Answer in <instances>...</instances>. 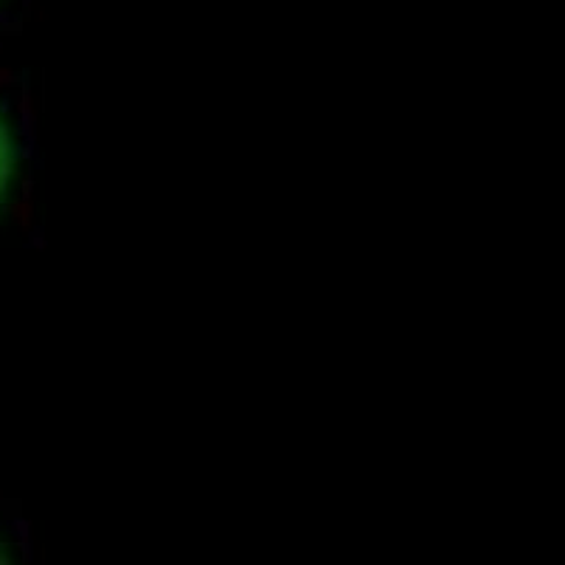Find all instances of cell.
Segmentation results:
<instances>
[{
  "mask_svg": "<svg viewBox=\"0 0 565 565\" xmlns=\"http://www.w3.org/2000/svg\"><path fill=\"white\" fill-rule=\"evenodd\" d=\"M18 139L9 125V119L0 110V206L12 195L14 181H18Z\"/></svg>",
  "mask_w": 565,
  "mask_h": 565,
  "instance_id": "1",
  "label": "cell"
},
{
  "mask_svg": "<svg viewBox=\"0 0 565 565\" xmlns=\"http://www.w3.org/2000/svg\"><path fill=\"white\" fill-rule=\"evenodd\" d=\"M0 565H12V563H9V552H7V546H3V543H0Z\"/></svg>",
  "mask_w": 565,
  "mask_h": 565,
  "instance_id": "2",
  "label": "cell"
}]
</instances>
